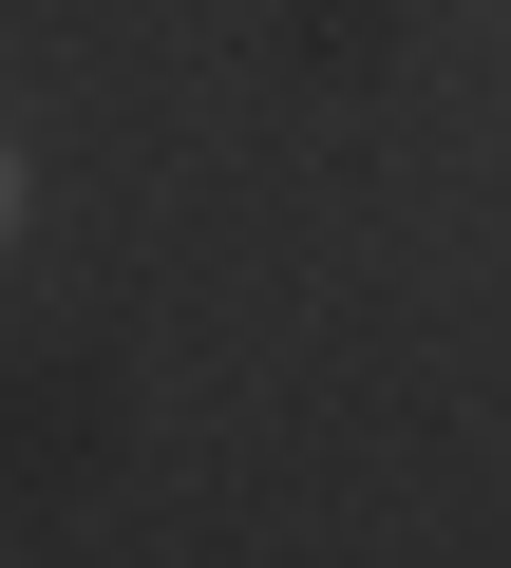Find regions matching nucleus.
<instances>
[{
	"mask_svg": "<svg viewBox=\"0 0 511 568\" xmlns=\"http://www.w3.org/2000/svg\"><path fill=\"white\" fill-rule=\"evenodd\" d=\"M0 227H20V171H0Z\"/></svg>",
	"mask_w": 511,
	"mask_h": 568,
	"instance_id": "nucleus-1",
	"label": "nucleus"
}]
</instances>
